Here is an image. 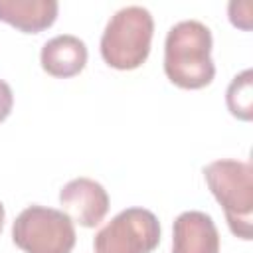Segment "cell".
Segmentation results:
<instances>
[{"instance_id": "2", "label": "cell", "mask_w": 253, "mask_h": 253, "mask_svg": "<svg viewBox=\"0 0 253 253\" xmlns=\"http://www.w3.org/2000/svg\"><path fill=\"white\" fill-rule=\"evenodd\" d=\"M204 178L223 208L231 233L249 241L253 235V168L249 162L221 158L204 168Z\"/></svg>"}, {"instance_id": "9", "label": "cell", "mask_w": 253, "mask_h": 253, "mask_svg": "<svg viewBox=\"0 0 253 253\" xmlns=\"http://www.w3.org/2000/svg\"><path fill=\"white\" fill-rule=\"evenodd\" d=\"M55 0H0V22L24 34H40L57 18Z\"/></svg>"}, {"instance_id": "8", "label": "cell", "mask_w": 253, "mask_h": 253, "mask_svg": "<svg viewBox=\"0 0 253 253\" xmlns=\"http://www.w3.org/2000/svg\"><path fill=\"white\" fill-rule=\"evenodd\" d=\"M40 61L47 75L67 79L83 71L87 63V45L77 36L61 34L43 43Z\"/></svg>"}, {"instance_id": "11", "label": "cell", "mask_w": 253, "mask_h": 253, "mask_svg": "<svg viewBox=\"0 0 253 253\" xmlns=\"http://www.w3.org/2000/svg\"><path fill=\"white\" fill-rule=\"evenodd\" d=\"M12 107H14L12 89L4 79H0V123L8 119V115L12 113Z\"/></svg>"}, {"instance_id": "7", "label": "cell", "mask_w": 253, "mask_h": 253, "mask_svg": "<svg viewBox=\"0 0 253 253\" xmlns=\"http://www.w3.org/2000/svg\"><path fill=\"white\" fill-rule=\"evenodd\" d=\"M172 253H219V233L211 215L190 210L174 219Z\"/></svg>"}, {"instance_id": "12", "label": "cell", "mask_w": 253, "mask_h": 253, "mask_svg": "<svg viewBox=\"0 0 253 253\" xmlns=\"http://www.w3.org/2000/svg\"><path fill=\"white\" fill-rule=\"evenodd\" d=\"M4 217H6V211H4V206L0 202V233H2V227H4Z\"/></svg>"}, {"instance_id": "6", "label": "cell", "mask_w": 253, "mask_h": 253, "mask_svg": "<svg viewBox=\"0 0 253 253\" xmlns=\"http://www.w3.org/2000/svg\"><path fill=\"white\" fill-rule=\"evenodd\" d=\"M59 204L73 223L97 227L109 211V194L97 180L81 176L61 188Z\"/></svg>"}, {"instance_id": "3", "label": "cell", "mask_w": 253, "mask_h": 253, "mask_svg": "<svg viewBox=\"0 0 253 253\" xmlns=\"http://www.w3.org/2000/svg\"><path fill=\"white\" fill-rule=\"evenodd\" d=\"M154 34L152 14L142 6H126L111 16L101 36L103 61L121 71L140 67L148 53Z\"/></svg>"}, {"instance_id": "10", "label": "cell", "mask_w": 253, "mask_h": 253, "mask_svg": "<svg viewBox=\"0 0 253 253\" xmlns=\"http://www.w3.org/2000/svg\"><path fill=\"white\" fill-rule=\"evenodd\" d=\"M225 103L229 113L239 121L253 119V71L245 69L235 75L225 91Z\"/></svg>"}, {"instance_id": "4", "label": "cell", "mask_w": 253, "mask_h": 253, "mask_svg": "<svg viewBox=\"0 0 253 253\" xmlns=\"http://www.w3.org/2000/svg\"><path fill=\"white\" fill-rule=\"evenodd\" d=\"M75 239V225L61 210L28 206L12 223V241L24 253H71Z\"/></svg>"}, {"instance_id": "5", "label": "cell", "mask_w": 253, "mask_h": 253, "mask_svg": "<svg viewBox=\"0 0 253 253\" xmlns=\"http://www.w3.org/2000/svg\"><path fill=\"white\" fill-rule=\"evenodd\" d=\"M160 243V221L144 208L119 211L93 239L95 253H150Z\"/></svg>"}, {"instance_id": "1", "label": "cell", "mask_w": 253, "mask_h": 253, "mask_svg": "<svg viewBox=\"0 0 253 253\" xmlns=\"http://www.w3.org/2000/svg\"><path fill=\"white\" fill-rule=\"evenodd\" d=\"M211 32L198 20L174 24L164 42V73L180 89H202L215 77Z\"/></svg>"}]
</instances>
